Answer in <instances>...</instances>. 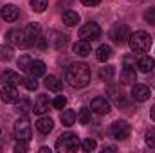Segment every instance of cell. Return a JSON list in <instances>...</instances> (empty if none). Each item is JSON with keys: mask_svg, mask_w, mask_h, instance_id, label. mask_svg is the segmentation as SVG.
I'll use <instances>...</instances> for the list:
<instances>
[{"mask_svg": "<svg viewBox=\"0 0 155 153\" xmlns=\"http://www.w3.org/2000/svg\"><path fill=\"white\" fill-rule=\"evenodd\" d=\"M101 0H81V4H85V5H88V7H92V5H97Z\"/></svg>", "mask_w": 155, "mask_h": 153, "instance_id": "cell-41", "label": "cell"}, {"mask_svg": "<svg viewBox=\"0 0 155 153\" xmlns=\"http://www.w3.org/2000/svg\"><path fill=\"white\" fill-rule=\"evenodd\" d=\"M153 67H155V61H153V58H150V56H143V58L137 60V69L143 74H150L153 70Z\"/></svg>", "mask_w": 155, "mask_h": 153, "instance_id": "cell-17", "label": "cell"}, {"mask_svg": "<svg viewBox=\"0 0 155 153\" xmlns=\"http://www.w3.org/2000/svg\"><path fill=\"white\" fill-rule=\"evenodd\" d=\"M79 148H81L83 151H94V150L97 148V144H96L94 139H83V141L79 142Z\"/></svg>", "mask_w": 155, "mask_h": 153, "instance_id": "cell-31", "label": "cell"}, {"mask_svg": "<svg viewBox=\"0 0 155 153\" xmlns=\"http://www.w3.org/2000/svg\"><path fill=\"white\" fill-rule=\"evenodd\" d=\"M108 94H110V97L116 101L117 106H121V108H130V103L126 101L124 94H123L117 86H108Z\"/></svg>", "mask_w": 155, "mask_h": 153, "instance_id": "cell-14", "label": "cell"}, {"mask_svg": "<svg viewBox=\"0 0 155 153\" xmlns=\"http://www.w3.org/2000/svg\"><path fill=\"white\" fill-rule=\"evenodd\" d=\"M99 77L103 81H112V77H114V67H110V65L101 67L99 69Z\"/></svg>", "mask_w": 155, "mask_h": 153, "instance_id": "cell-28", "label": "cell"}, {"mask_svg": "<svg viewBox=\"0 0 155 153\" xmlns=\"http://www.w3.org/2000/svg\"><path fill=\"white\" fill-rule=\"evenodd\" d=\"M31 63H33V60H31V56L29 54H24V56H20L18 58V67H20V70H29V67H31Z\"/></svg>", "mask_w": 155, "mask_h": 153, "instance_id": "cell-30", "label": "cell"}, {"mask_svg": "<svg viewBox=\"0 0 155 153\" xmlns=\"http://www.w3.org/2000/svg\"><path fill=\"white\" fill-rule=\"evenodd\" d=\"M144 141H146V144H148L150 148H155V128H150V130L146 132Z\"/></svg>", "mask_w": 155, "mask_h": 153, "instance_id": "cell-35", "label": "cell"}, {"mask_svg": "<svg viewBox=\"0 0 155 153\" xmlns=\"http://www.w3.org/2000/svg\"><path fill=\"white\" fill-rule=\"evenodd\" d=\"M153 86H155V77H153Z\"/></svg>", "mask_w": 155, "mask_h": 153, "instance_id": "cell-43", "label": "cell"}, {"mask_svg": "<svg viewBox=\"0 0 155 153\" xmlns=\"http://www.w3.org/2000/svg\"><path fill=\"white\" fill-rule=\"evenodd\" d=\"M35 45H36L38 49H45V47L49 45V41H47V38H43V36L40 34L38 38H36V41H35Z\"/></svg>", "mask_w": 155, "mask_h": 153, "instance_id": "cell-38", "label": "cell"}, {"mask_svg": "<svg viewBox=\"0 0 155 153\" xmlns=\"http://www.w3.org/2000/svg\"><path fill=\"white\" fill-rule=\"evenodd\" d=\"M0 16L5 20V22H16L18 16H20V9L13 4H5L0 7Z\"/></svg>", "mask_w": 155, "mask_h": 153, "instance_id": "cell-10", "label": "cell"}, {"mask_svg": "<svg viewBox=\"0 0 155 153\" xmlns=\"http://www.w3.org/2000/svg\"><path fill=\"white\" fill-rule=\"evenodd\" d=\"M65 79L74 88L87 86L88 81H90V69H88V65H85V63H72L67 69V72H65Z\"/></svg>", "mask_w": 155, "mask_h": 153, "instance_id": "cell-1", "label": "cell"}, {"mask_svg": "<svg viewBox=\"0 0 155 153\" xmlns=\"http://www.w3.org/2000/svg\"><path fill=\"white\" fill-rule=\"evenodd\" d=\"M0 151H2V146H0Z\"/></svg>", "mask_w": 155, "mask_h": 153, "instance_id": "cell-44", "label": "cell"}, {"mask_svg": "<svg viewBox=\"0 0 155 153\" xmlns=\"http://www.w3.org/2000/svg\"><path fill=\"white\" fill-rule=\"evenodd\" d=\"M15 151L16 153H25L27 151V146H25V144H24V141H18V144H16V146H15Z\"/></svg>", "mask_w": 155, "mask_h": 153, "instance_id": "cell-39", "label": "cell"}, {"mask_svg": "<svg viewBox=\"0 0 155 153\" xmlns=\"http://www.w3.org/2000/svg\"><path fill=\"white\" fill-rule=\"evenodd\" d=\"M110 36H112V40L116 43H124V41H128V38H130V29H128V25H121L119 24V25H116L112 29Z\"/></svg>", "mask_w": 155, "mask_h": 153, "instance_id": "cell-12", "label": "cell"}, {"mask_svg": "<svg viewBox=\"0 0 155 153\" xmlns=\"http://www.w3.org/2000/svg\"><path fill=\"white\" fill-rule=\"evenodd\" d=\"M5 38H7L9 43H13V45H16V47H22V49H25V47L31 45V41L27 40L25 33H24V29H22V31H20V29H11V31L7 33Z\"/></svg>", "mask_w": 155, "mask_h": 153, "instance_id": "cell-6", "label": "cell"}, {"mask_svg": "<svg viewBox=\"0 0 155 153\" xmlns=\"http://www.w3.org/2000/svg\"><path fill=\"white\" fill-rule=\"evenodd\" d=\"M52 106L58 108V110H63V108L67 106V97H65V96H56L54 101H52Z\"/></svg>", "mask_w": 155, "mask_h": 153, "instance_id": "cell-34", "label": "cell"}, {"mask_svg": "<svg viewBox=\"0 0 155 153\" xmlns=\"http://www.w3.org/2000/svg\"><path fill=\"white\" fill-rule=\"evenodd\" d=\"M144 20H146L148 24L155 25V5H153V7H150V9L144 13Z\"/></svg>", "mask_w": 155, "mask_h": 153, "instance_id": "cell-36", "label": "cell"}, {"mask_svg": "<svg viewBox=\"0 0 155 153\" xmlns=\"http://www.w3.org/2000/svg\"><path fill=\"white\" fill-rule=\"evenodd\" d=\"M112 54H114V50H112V47H110V45H101V47L97 49V52H96V58H97L99 61L107 63V60H110V58H112Z\"/></svg>", "mask_w": 155, "mask_h": 153, "instance_id": "cell-23", "label": "cell"}, {"mask_svg": "<svg viewBox=\"0 0 155 153\" xmlns=\"http://www.w3.org/2000/svg\"><path fill=\"white\" fill-rule=\"evenodd\" d=\"M0 99H2L4 103H16V101L20 99V94H18L16 86H13V85H4V88H2V92H0Z\"/></svg>", "mask_w": 155, "mask_h": 153, "instance_id": "cell-11", "label": "cell"}, {"mask_svg": "<svg viewBox=\"0 0 155 153\" xmlns=\"http://www.w3.org/2000/svg\"><path fill=\"white\" fill-rule=\"evenodd\" d=\"M110 133L114 139H119V141H124L128 139L130 135V124L126 121H116L112 126H110Z\"/></svg>", "mask_w": 155, "mask_h": 153, "instance_id": "cell-8", "label": "cell"}, {"mask_svg": "<svg viewBox=\"0 0 155 153\" xmlns=\"http://www.w3.org/2000/svg\"><path fill=\"white\" fill-rule=\"evenodd\" d=\"M24 33H25L27 40L31 41V45H35L36 38L41 34V29H40V25L36 24V22H33V24H27V25L24 27Z\"/></svg>", "mask_w": 155, "mask_h": 153, "instance_id": "cell-15", "label": "cell"}, {"mask_svg": "<svg viewBox=\"0 0 155 153\" xmlns=\"http://www.w3.org/2000/svg\"><path fill=\"white\" fill-rule=\"evenodd\" d=\"M29 4H31V7H33L36 13H43V11L47 9L49 0H29Z\"/></svg>", "mask_w": 155, "mask_h": 153, "instance_id": "cell-32", "label": "cell"}, {"mask_svg": "<svg viewBox=\"0 0 155 153\" xmlns=\"http://www.w3.org/2000/svg\"><path fill=\"white\" fill-rule=\"evenodd\" d=\"M31 135H33V130H31L29 121H27L25 117L20 119V121H16V124H15V137H16L18 141L27 142V141H31Z\"/></svg>", "mask_w": 155, "mask_h": 153, "instance_id": "cell-4", "label": "cell"}, {"mask_svg": "<svg viewBox=\"0 0 155 153\" xmlns=\"http://www.w3.org/2000/svg\"><path fill=\"white\" fill-rule=\"evenodd\" d=\"M124 67H135V61H134V58L126 56V58H124Z\"/></svg>", "mask_w": 155, "mask_h": 153, "instance_id": "cell-40", "label": "cell"}, {"mask_svg": "<svg viewBox=\"0 0 155 153\" xmlns=\"http://www.w3.org/2000/svg\"><path fill=\"white\" fill-rule=\"evenodd\" d=\"M15 110H16L18 114H27V110H29V103H27V101H22V103H18V105L15 106Z\"/></svg>", "mask_w": 155, "mask_h": 153, "instance_id": "cell-37", "label": "cell"}, {"mask_svg": "<svg viewBox=\"0 0 155 153\" xmlns=\"http://www.w3.org/2000/svg\"><path fill=\"white\" fill-rule=\"evenodd\" d=\"M47 41H49V45H52L54 49H63L65 45H67V41H69V36L67 34H63V33H60V31H51L49 34H47Z\"/></svg>", "mask_w": 155, "mask_h": 153, "instance_id": "cell-9", "label": "cell"}, {"mask_svg": "<svg viewBox=\"0 0 155 153\" xmlns=\"http://www.w3.org/2000/svg\"><path fill=\"white\" fill-rule=\"evenodd\" d=\"M132 97L139 103H144L146 99H150V88L146 85H134L132 86Z\"/></svg>", "mask_w": 155, "mask_h": 153, "instance_id": "cell-13", "label": "cell"}, {"mask_svg": "<svg viewBox=\"0 0 155 153\" xmlns=\"http://www.w3.org/2000/svg\"><path fill=\"white\" fill-rule=\"evenodd\" d=\"M150 117H152V119L155 121V105L152 106V108H150Z\"/></svg>", "mask_w": 155, "mask_h": 153, "instance_id": "cell-42", "label": "cell"}, {"mask_svg": "<svg viewBox=\"0 0 155 153\" xmlns=\"http://www.w3.org/2000/svg\"><path fill=\"white\" fill-rule=\"evenodd\" d=\"M52 128H54V121L51 119V117H41L36 121V130H38L40 133H51L52 132Z\"/></svg>", "mask_w": 155, "mask_h": 153, "instance_id": "cell-20", "label": "cell"}, {"mask_svg": "<svg viewBox=\"0 0 155 153\" xmlns=\"http://www.w3.org/2000/svg\"><path fill=\"white\" fill-rule=\"evenodd\" d=\"M60 119H61L63 126H72L76 122V112L74 110H63V114H61Z\"/></svg>", "mask_w": 155, "mask_h": 153, "instance_id": "cell-26", "label": "cell"}, {"mask_svg": "<svg viewBox=\"0 0 155 153\" xmlns=\"http://www.w3.org/2000/svg\"><path fill=\"white\" fill-rule=\"evenodd\" d=\"M29 76L33 77H40L45 74V63L43 61H40V60H33V63H31V67H29Z\"/></svg>", "mask_w": 155, "mask_h": 153, "instance_id": "cell-21", "label": "cell"}, {"mask_svg": "<svg viewBox=\"0 0 155 153\" xmlns=\"http://www.w3.org/2000/svg\"><path fill=\"white\" fill-rule=\"evenodd\" d=\"M63 24L69 25V27H74L79 24V15L76 11H65L63 13Z\"/></svg>", "mask_w": 155, "mask_h": 153, "instance_id": "cell-25", "label": "cell"}, {"mask_svg": "<svg viewBox=\"0 0 155 153\" xmlns=\"http://www.w3.org/2000/svg\"><path fill=\"white\" fill-rule=\"evenodd\" d=\"M72 50H74V54L78 56H81V58H85V56H88L90 54V41H87V40H78L76 43H74V47H72Z\"/></svg>", "mask_w": 155, "mask_h": 153, "instance_id": "cell-19", "label": "cell"}, {"mask_svg": "<svg viewBox=\"0 0 155 153\" xmlns=\"http://www.w3.org/2000/svg\"><path fill=\"white\" fill-rule=\"evenodd\" d=\"M22 85H24L27 90H31V92H35V90L38 88V81H36V77H33V76L22 77Z\"/></svg>", "mask_w": 155, "mask_h": 153, "instance_id": "cell-29", "label": "cell"}, {"mask_svg": "<svg viewBox=\"0 0 155 153\" xmlns=\"http://www.w3.org/2000/svg\"><path fill=\"white\" fill-rule=\"evenodd\" d=\"M90 117H92V114H90V110L88 108H79L76 114V119L79 124H88L90 122Z\"/></svg>", "mask_w": 155, "mask_h": 153, "instance_id": "cell-27", "label": "cell"}, {"mask_svg": "<svg viewBox=\"0 0 155 153\" xmlns=\"http://www.w3.org/2000/svg\"><path fill=\"white\" fill-rule=\"evenodd\" d=\"M0 81H2L4 85H13V86H16L18 83H22V77L18 76L15 70H5V72L0 74Z\"/></svg>", "mask_w": 155, "mask_h": 153, "instance_id": "cell-18", "label": "cell"}, {"mask_svg": "<svg viewBox=\"0 0 155 153\" xmlns=\"http://www.w3.org/2000/svg\"><path fill=\"white\" fill-rule=\"evenodd\" d=\"M78 148H79V141H78V135L72 132L60 135L56 141V150L60 153H74L78 151Z\"/></svg>", "mask_w": 155, "mask_h": 153, "instance_id": "cell-3", "label": "cell"}, {"mask_svg": "<svg viewBox=\"0 0 155 153\" xmlns=\"http://www.w3.org/2000/svg\"><path fill=\"white\" fill-rule=\"evenodd\" d=\"M90 110H92L94 114H97V115H105V114H108V112L112 110V106H110V101H108L107 97L97 96V97L92 99V103H90Z\"/></svg>", "mask_w": 155, "mask_h": 153, "instance_id": "cell-7", "label": "cell"}, {"mask_svg": "<svg viewBox=\"0 0 155 153\" xmlns=\"http://www.w3.org/2000/svg\"><path fill=\"white\" fill-rule=\"evenodd\" d=\"M128 45L134 52H146L152 45V36L146 31H135L134 34H130Z\"/></svg>", "mask_w": 155, "mask_h": 153, "instance_id": "cell-2", "label": "cell"}, {"mask_svg": "<svg viewBox=\"0 0 155 153\" xmlns=\"http://www.w3.org/2000/svg\"><path fill=\"white\" fill-rule=\"evenodd\" d=\"M101 36V27L94 22L90 24H85L81 29H79V38L81 40H87V41H94Z\"/></svg>", "mask_w": 155, "mask_h": 153, "instance_id": "cell-5", "label": "cell"}, {"mask_svg": "<svg viewBox=\"0 0 155 153\" xmlns=\"http://www.w3.org/2000/svg\"><path fill=\"white\" fill-rule=\"evenodd\" d=\"M11 58H13V49L7 47V45L0 47V60H2V61H9Z\"/></svg>", "mask_w": 155, "mask_h": 153, "instance_id": "cell-33", "label": "cell"}, {"mask_svg": "<svg viewBox=\"0 0 155 153\" xmlns=\"http://www.w3.org/2000/svg\"><path fill=\"white\" fill-rule=\"evenodd\" d=\"M49 108H51V101H49V97H47V96H40L38 99H36V103H35V106H33L35 114H38V115L47 114V112H49Z\"/></svg>", "mask_w": 155, "mask_h": 153, "instance_id": "cell-16", "label": "cell"}, {"mask_svg": "<svg viewBox=\"0 0 155 153\" xmlns=\"http://www.w3.org/2000/svg\"><path fill=\"white\" fill-rule=\"evenodd\" d=\"M135 81V69L134 67H124L121 70V83L123 85H130Z\"/></svg>", "mask_w": 155, "mask_h": 153, "instance_id": "cell-24", "label": "cell"}, {"mask_svg": "<svg viewBox=\"0 0 155 153\" xmlns=\"http://www.w3.org/2000/svg\"><path fill=\"white\" fill-rule=\"evenodd\" d=\"M43 85H45L49 90H52V92H60L61 86H63V81H61L60 77H56V76H47L45 81H43Z\"/></svg>", "mask_w": 155, "mask_h": 153, "instance_id": "cell-22", "label": "cell"}]
</instances>
